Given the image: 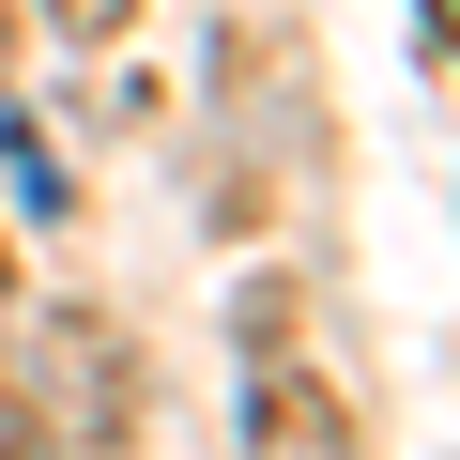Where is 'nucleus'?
<instances>
[{"mask_svg":"<svg viewBox=\"0 0 460 460\" xmlns=\"http://www.w3.org/2000/svg\"><path fill=\"white\" fill-rule=\"evenodd\" d=\"M47 353H62V445H108V460H138V429H154V368L123 353V323L108 307H62L47 323Z\"/></svg>","mask_w":460,"mask_h":460,"instance_id":"1","label":"nucleus"},{"mask_svg":"<svg viewBox=\"0 0 460 460\" xmlns=\"http://www.w3.org/2000/svg\"><path fill=\"white\" fill-rule=\"evenodd\" d=\"M246 460H368V414H353L307 353H277V368L246 384Z\"/></svg>","mask_w":460,"mask_h":460,"instance_id":"2","label":"nucleus"},{"mask_svg":"<svg viewBox=\"0 0 460 460\" xmlns=\"http://www.w3.org/2000/svg\"><path fill=\"white\" fill-rule=\"evenodd\" d=\"M0 460H62V399H47L16 353H0Z\"/></svg>","mask_w":460,"mask_h":460,"instance_id":"3","label":"nucleus"},{"mask_svg":"<svg viewBox=\"0 0 460 460\" xmlns=\"http://www.w3.org/2000/svg\"><path fill=\"white\" fill-rule=\"evenodd\" d=\"M230 323H246V353L277 368V353H307V292L292 277H246V307H230Z\"/></svg>","mask_w":460,"mask_h":460,"instance_id":"4","label":"nucleus"},{"mask_svg":"<svg viewBox=\"0 0 460 460\" xmlns=\"http://www.w3.org/2000/svg\"><path fill=\"white\" fill-rule=\"evenodd\" d=\"M277 215V169L261 154H215V230H261Z\"/></svg>","mask_w":460,"mask_h":460,"instance_id":"5","label":"nucleus"},{"mask_svg":"<svg viewBox=\"0 0 460 460\" xmlns=\"http://www.w3.org/2000/svg\"><path fill=\"white\" fill-rule=\"evenodd\" d=\"M47 16H62V31H77V47H108V31H123V16H138V0H47Z\"/></svg>","mask_w":460,"mask_h":460,"instance_id":"6","label":"nucleus"},{"mask_svg":"<svg viewBox=\"0 0 460 460\" xmlns=\"http://www.w3.org/2000/svg\"><path fill=\"white\" fill-rule=\"evenodd\" d=\"M0 292H16V246H0Z\"/></svg>","mask_w":460,"mask_h":460,"instance_id":"7","label":"nucleus"}]
</instances>
